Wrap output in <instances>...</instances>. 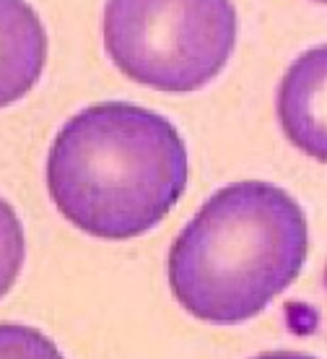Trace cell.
Here are the masks:
<instances>
[{
  "instance_id": "cell-2",
  "label": "cell",
  "mask_w": 327,
  "mask_h": 359,
  "mask_svg": "<svg viewBox=\"0 0 327 359\" xmlns=\"http://www.w3.org/2000/svg\"><path fill=\"white\" fill-rule=\"evenodd\" d=\"M309 226L299 201L265 180L216 190L169 250V289L211 325L252 320L299 278Z\"/></svg>"
},
{
  "instance_id": "cell-9",
  "label": "cell",
  "mask_w": 327,
  "mask_h": 359,
  "mask_svg": "<svg viewBox=\"0 0 327 359\" xmlns=\"http://www.w3.org/2000/svg\"><path fill=\"white\" fill-rule=\"evenodd\" d=\"M317 3H325V0H317Z\"/></svg>"
},
{
  "instance_id": "cell-6",
  "label": "cell",
  "mask_w": 327,
  "mask_h": 359,
  "mask_svg": "<svg viewBox=\"0 0 327 359\" xmlns=\"http://www.w3.org/2000/svg\"><path fill=\"white\" fill-rule=\"evenodd\" d=\"M27 261V232L16 208L0 196V299L16 284Z\"/></svg>"
},
{
  "instance_id": "cell-5",
  "label": "cell",
  "mask_w": 327,
  "mask_h": 359,
  "mask_svg": "<svg viewBox=\"0 0 327 359\" xmlns=\"http://www.w3.org/2000/svg\"><path fill=\"white\" fill-rule=\"evenodd\" d=\"M50 39L27 0H0V109L24 99L42 79Z\"/></svg>"
},
{
  "instance_id": "cell-4",
  "label": "cell",
  "mask_w": 327,
  "mask_h": 359,
  "mask_svg": "<svg viewBox=\"0 0 327 359\" xmlns=\"http://www.w3.org/2000/svg\"><path fill=\"white\" fill-rule=\"evenodd\" d=\"M325 45L299 55L286 71L278 89V120L286 138L314 162L327 159L325 130Z\"/></svg>"
},
{
  "instance_id": "cell-8",
  "label": "cell",
  "mask_w": 327,
  "mask_h": 359,
  "mask_svg": "<svg viewBox=\"0 0 327 359\" xmlns=\"http://www.w3.org/2000/svg\"><path fill=\"white\" fill-rule=\"evenodd\" d=\"M252 359H317V357L301 354V351H265V354H257Z\"/></svg>"
},
{
  "instance_id": "cell-3",
  "label": "cell",
  "mask_w": 327,
  "mask_h": 359,
  "mask_svg": "<svg viewBox=\"0 0 327 359\" xmlns=\"http://www.w3.org/2000/svg\"><path fill=\"white\" fill-rule=\"evenodd\" d=\"M239 36L234 0H106L104 50L130 81L193 94L229 65Z\"/></svg>"
},
{
  "instance_id": "cell-7",
  "label": "cell",
  "mask_w": 327,
  "mask_h": 359,
  "mask_svg": "<svg viewBox=\"0 0 327 359\" xmlns=\"http://www.w3.org/2000/svg\"><path fill=\"white\" fill-rule=\"evenodd\" d=\"M0 359H65V354L34 325L0 323Z\"/></svg>"
},
{
  "instance_id": "cell-1",
  "label": "cell",
  "mask_w": 327,
  "mask_h": 359,
  "mask_svg": "<svg viewBox=\"0 0 327 359\" xmlns=\"http://www.w3.org/2000/svg\"><path fill=\"white\" fill-rule=\"evenodd\" d=\"M190 162L169 117L133 102H99L57 130L50 198L81 232L125 243L161 224L185 196Z\"/></svg>"
}]
</instances>
